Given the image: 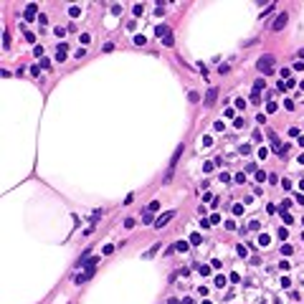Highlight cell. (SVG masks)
Wrapping results in <instances>:
<instances>
[{"instance_id":"obj_1","label":"cell","mask_w":304,"mask_h":304,"mask_svg":"<svg viewBox=\"0 0 304 304\" xmlns=\"http://www.w3.org/2000/svg\"><path fill=\"white\" fill-rule=\"evenodd\" d=\"M259 71L261 74H274V58L271 56H261L259 58Z\"/></svg>"},{"instance_id":"obj_2","label":"cell","mask_w":304,"mask_h":304,"mask_svg":"<svg viewBox=\"0 0 304 304\" xmlns=\"http://www.w3.org/2000/svg\"><path fill=\"white\" fill-rule=\"evenodd\" d=\"M286 20H289V15H286V13H279V18L271 23V31H281V28L286 25Z\"/></svg>"},{"instance_id":"obj_3","label":"cell","mask_w":304,"mask_h":304,"mask_svg":"<svg viewBox=\"0 0 304 304\" xmlns=\"http://www.w3.org/2000/svg\"><path fill=\"white\" fill-rule=\"evenodd\" d=\"M172 215H175V210H167V213H162L155 221V228H162V226H167V221H172Z\"/></svg>"},{"instance_id":"obj_4","label":"cell","mask_w":304,"mask_h":304,"mask_svg":"<svg viewBox=\"0 0 304 304\" xmlns=\"http://www.w3.org/2000/svg\"><path fill=\"white\" fill-rule=\"evenodd\" d=\"M96 264H99V259H96V256H91V261H86V274H84V279H89L91 274L96 271Z\"/></svg>"},{"instance_id":"obj_5","label":"cell","mask_w":304,"mask_h":304,"mask_svg":"<svg viewBox=\"0 0 304 304\" xmlns=\"http://www.w3.org/2000/svg\"><path fill=\"white\" fill-rule=\"evenodd\" d=\"M142 221H145L147 226H155V223H152V213H150V210H145V213H142Z\"/></svg>"},{"instance_id":"obj_6","label":"cell","mask_w":304,"mask_h":304,"mask_svg":"<svg viewBox=\"0 0 304 304\" xmlns=\"http://www.w3.org/2000/svg\"><path fill=\"white\" fill-rule=\"evenodd\" d=\"M33 15H36V5H28V8H25V18L31 20Z\"/></svg>"},{"instance_id":"obj_7","label":"cell","mask_w":304,"mask_h":304,"mask_svg":"<svg viewBox=\"0 0 304 304\" xmlns=\"http://www.w3.org/2000/svg\"><path fill=\"white\" fill-rule=\"evenodd\" d=\"M269 241H271L269 236H266V233H261V236H259V246H269Z\"/></svg>"},{"instance_id":"obj_8","label":"cell","mask_w":304,"mask_h":304,"mask_svg":"<svg viewBox=\"0 0 304 304\" xmlns=\"http://www.w3.org/2000/svg\"><path fill=\"white\" fill-rule=\"evenodd\" d=\"M155 36H167V25H157V31H155Z\"/></svg>"},{"instance_id":"obj_9","label":"cell","mask_w":304,"mask_h":304,"mask_svg":"<svg viewBox=\"0 0 304 304\" xmlns=\"http://www.w3.org/2000/svg\"><path fill=\"white\" fill-rule=\"evenodd\" d=\"M157 208H160V203H157V200H152V203H150V205H147L145 210H150V213H155V210H157Z\"/></svg>"},{"instance_id":"obj_10","label":"cell","mask_w":304,"mask_h":304,"mask_svg":"<svg viewBox=\"0 0 304 304\" xmlns=\"http://www.w3.org/2000/svg\"><path fill=\"white\" fill-rule=\"evenodd\" d=\"M215 96H218V91H215V89H210V91H208V96H205V99H208V104H213V99H215Z\"/></svg>"},{"instance_id":"obj_11","label":"cell","mask_w":304,"mask_h":304,"mask_svg":"<svg viewBox=\"0 0 304 304\" xmlns=\"http://www.w3.org/2000/svg\"><path fill=\"white\" fill-rule=\"evenodd\" d=\"M190 243H193V246H195V243H200V233H193V236H190Z\"/></svg>"},{"instance_id":"obj_12","label":"cell","mask_w":304,"mask_h":304,"mask_svg":"<svg viewBox=\"0 0 304 304\" xmlns=\"http://www.w3.org/2000/svg\"><path fill=\"white\" fill-rule=\"evenodd\" d=\"M134 43H137V46H145L147 38H145V36H137V38H134Z\"/></svg>"},{"instance_id":"obj_13","label":"cell","mask_w":304,"mask_h":304,"mask_svg":"<svg viewBox=\"0 0 304 304\" xmlns=\"http://www.w3.org/2000/svg\"><path fill=\"white\" fill-rule=\"evenodd\" d=\"M81 43H84V46L91 43V36H89V33H81Z\"/></svg>"},{"instance_id":"obj_14","label":"cell","mask_w":304,"mask_h":304,"mask_svg":"<svg viewBox=\"0 0 304 304\" xmlns=\"http://www.w3.org/2000/svg\"><path fill=\"white\" fill-rule=\"evenodd\" d=\"M248 228H251V231H259L261 223H259V221H251V223H248Z\"/></svg>"},{"instance_id":"obj_15","label":"cell","mask_w":304,"mask_h":304,"mask_svg":"<svg viewBox=\"0 0 304 304\" xmlns=\"http://www.w3.org/2000/svg\"><path fill=\"white\" fill-rule=\"evenodd\" d=\"M291 251H294V248H291V246H289V243H286V246H281V253H284V256H289V253H291Z\"/></svg>"},{"instance_id":"obj_16","label":"cell","mask_w":304,"mask_h":304,"mask_svg":"<svg viewBox=\"0 0 304 304\" xmlns=\"http://www.w3.org/2000/svg\"><path fill=\"white\" fill-rule=\"evenodd\" d=\"M266 112H276V101H269V104H266Z\"/></svg>"},{"instance_id":"obj_17","label":"cell","mask_w":304,"mask_h":304,"mask_svg":"<svg viewBox=\"0 0 304 304\" xmlns=\"http://www.w3.org/2000/svg\"><path fill=\"white\" fill-rule=\"evenodd\" d=\"M175 248H177V251H188V243H185V241H180V243H177Z\"/></svg>"},{"instance_id":"obj_18","label":"cell","mask_w":304,"mask_h":304,"mask_svg":"<svg viewBox=\"0 0 304 304\" xmlns=\"http://www.w3.org/2000/svg\"><path fill=\"white\" fill-rule=\"evenodd\" d=\"M215 286H226V279H223V276H215Z\"/></svg>"},{"instance_id":"obj_19","label":"cell","mask_w":304,"mask_h":304,"mask_svg":"<svg viewBox=\"0 0 304 304\" xmlns=\"http://www.w3.org/2000/svg\"><path fill=\"white\" fill-rule=\"evenodd\" d=\"M233 127H236V129H241V127H243V119H241V117H238V119H233Z\"/></svg>"},{"instance_id":"obj_20","label":"cell","mask_w":304,"mask_h":304,"mask_svg":"<svg viewBox=\"0 0 304 304\" xmlns=\"http://www.w3.org/2000/svg\"><path fill=\"white\" fill-rule=\"evenodd\" d=\"M167 304H180V302H177V299H167Z\"/></svg>"},{"instance_id":"obj_21","label":"cell","mask_w":304,"mask_h":304,"mask_svg":"<svg viewBox=\"0 0 304 304\" xmlns=\"http://www.w3.org/2000/svg\"><path fill=\"white\" fill-rule=\"evenodd\" d=\"M299 188H302V190H304V180H302V183H299Z\"/></svg>"}]
</instances>
